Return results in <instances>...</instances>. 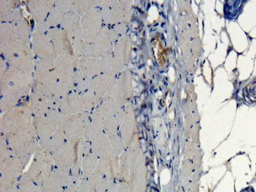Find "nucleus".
Segmentation results:
<instances>
[{"mask_svg":"<svg viewBox=\"0 0 256 192\" xmlns=\"http://www.w3.org/2000/svg\"><path fill=\"white\" fill-rule=\"evenodd\" d=\"M34 136L30 128H26L14 132L8 139V147L13 150L16 156L22 160L24 166L30 161L40 146Z\"/></svg>","mask_w":256,"mask_h":192,"instance_id":"obj_1","label":"nucleus"},{"mask_svg":"<svg viewBox=\"0 0 256 192\" xmlns=\"http://www.w3.org/2000/svg\"><path fill=\"white\" fill-rule=\"evenodd\" d=\"M25 166L22 160L16 156L14 152L8 147L6 154L0 157V173L1 176L20 178L24 174Z\"/></svg>","mask_w":256,"mask_h":192,"instance_id":"obj_2","label":"nucleus"},{"mask_svg":"<svg viewBox=\"0 0 256 192\" xmlns=\"http://www.w3.org/2000/svg\"><path fill=\"white\" fill-rule=\"evenodd\" d=\"M52 156L54 168L70 169L77 160L76 142H66Z\"/></svg>","mask_w":256,"mask_h":192,"instance_id":"obj_3","label":"nucleus"},{"mask_svg":"<svg viewBox=\"0 0 256 192\" xmlns=\"http://www.w3.org/2000/svg\"><path fill=\"white\" fill-rule=\"evenodd\" d=\"M34 162L46 180L52 174L54 169V159L52 154L46 148L38 146L33 156Z\"/></svg>","mask_w":256,"mask_h":192,"instance_id":"obj_4","label":"nucleus"},{"mask_svg":"<svg viewBox=\"0 0 256 192\" xmlns=\"http://www.w3.org/2000/svg\"><path fill=\"white\" fill-rule=\"evenodd\" d=\"M105 178L116 180L120 177V168L118 156L102 158L98 162L97 168Z\"/></svg>","mask_w":256,"mask_h":192,"instance_id":"obj_5","label":"nucleus"},{"mask_svg":"<svg viewBox=\"0 0 256 192\" xmlns=\"http://www.w3.org/2000/svg\"><path fill=\"white\" fill-rule=\"evenodd\" d=\"M92 152L99 158L114 156L110 141L102 132H98L91 142Z\"/></svg>","mask_w":256,"mask_h":192,"instance_id":"obj_6","label":"nucleus"},{"mask_svg":"<svg viewBox=\"0 0 256 192\" xmlns=\"http://www.w3.org/2000/svg\"><path fill=\"white\" fill-rule=\"evenodd\" d=\"M100 158L92 152L86 155L82 160L81 176L82 179H88V176L97 168Z\"/></svg>","mask_w":256,"mask_h":192,"instance_id":"obj_7","label":"nucleus"},{"mask_svg":"<svg viewBox=\"0 0 256 192\" xmlns=\"http://www.w3.org/2000/svg\"><path fill=\"white\" fill-rule=\"evenodd\" d=\"M18 187L20 192H41L40 186L31 179L27 172L20 176Z\"/></svg>","mask_w":256,"mask_h":192,"instance_id":"obj_8","label":"nucleus"},{"mask_svg":"<svg viewBox=\"0 0 256 192\" xmlns=\"http://www.w3.org/2000/svg\"><path fill=\"white\" fill-rule=\"evenodd\" d=\"M52 175L62 188H65L70 186V169L54 168Z\"/></svg>","mask_w":256,"mask_h":192,"instance_id":"obj_9","label":"nucleus"},{"mask_svg":"<svg viewBox=\"0 0 256 192\" xmlns=\"http://www.w3.org/2000/svg\"><path fill=\"white\" fill-rule=\"evenodd\" d=\"M68 140H66V137L62 134L60 132H56V134L52 136L48 141L46 144L44 148H47L48 150L54 154L57 150H58ZM43 147V146H42Z\"/></svg>","mask_w":256,"mask_h":192,"instance_id":"obj_10","label":"nucleus"},{"mask_svg":"<svg viewBox=\"0 0 256 192\" xmlns=\"http://www.w3.org/2000/svg\"><path fill=\"white\" fill-rule=\"evenodd\" d=\"M40 189L41 192H64V188L59 186L52 174L41 185Z\"/></svg>","mask_w":256,"mask_h":192,"instance_id":"obj_11","label":"nucleus"},{"mask_svg":"<svg viewBox=\"0 0 256 192\" xmlns=\"http://www.w3.org/2000/svg\"><path fill=\"white\" fill-rule=\"evenodd\" d=\"M104 176L97 168L88 176V182L91 192H95L96 187L104 179Z\"/></svg>","mask_w":256,"mask_h":192,"instance_id":"obj_12","label":"nucleus"},{"mask_svg":"<svg viewBox=\"0 0 256 192\" xmlns=\"http://www.w3.org/2000/svg\"><path fill=\"white\" fill-rule=\"evenodd\" d=\"M18 182H19V178L0 176V192L18 186Z\"/></svg>","mask_w":256,"mask_h":192,"instance_id":"obj_13","label":"nucleus"},{"mask_svg":"<svg viewBox=\"0 0 256 192\" xmlns=\"http://www.w3.org/2000/svg\"><path fill=\"white\" fill-rule=\"evenodd\" d=\"M244 95L249 100L256 102V80H252L244 88Z\"/></svg>","mask_w":256,"mask_h":192,"instance_id":"obj_14","label":"nucleus"},{"mask_svg":"<svg viewBox=\"0 0 256 192\" xmlns=\"http://www.w3.org/2000/svg\"><path fill=\"white\" fill-rule=\"evenodd\" d=\"M115 182H116L115 180L104 178L96 187V192H106Z\"/></svg>","mask_w":256,"mask_h":192,"instance_id":"obj_15","label":"nucleus"},{"mask_svg":"<svg viewBox=\"0 0 256 192\" xmlns=\"http://www.w3.org/2000/svg\"><path fill=\"white\" fill-rule=\"evenodd\" d=\"M110 143L112 148H113L114 154L116 156H120V154L122 152V148L120 146V142H118V138L114 136H110Z\"/></svg>","mask_w":256,"mask_h":192,"instance_id":"obj_16","label":"nucleus"},{"mask_svg":"<svg viewBox=\"0 0 256 192\" xmlns=\"http://www.w3.org/2000/svg\"><path fill=\"white\" fill-rule=\"evenodd\" d=\"M81 171L82 160L77 159L72 168H70V176L73 177L82 178Z\"/></svg>","mask_w":256,"mask_h":192,"instance_id":"obj_17","label":"nucleus"},{"mask_svg":"<svg viewBox=\"0 0 256 192\" xmlns=\"http://www.w3.org/2000/svg\"><path fill=\"white\" fill-rule=\"evenodd\" d=\"M79 192H91L88 184V180L82 179L81 184H80L79 188Z\"/></svg>","mask_w":256,"mask_h":192,"instance_id":"obj_18","label":"nucleus"},{"mask_svg":"<svg viewBox=\"0 0 256 192\" xmlns=\"http://www.w3.org/2000/svg\"><path fill=\"white\" fill-rule=\"evenodd\" d=\"M118 182H115L112 185L110 188L106 192H118Z\"/></svg>","mask_w":256,"mask_h":192,"instance_id":"obj_19","label":"nucleus"},{"mask_svg":"<svg viewBox=\"0 0 256 192\" xmlns=\"http://www.w3.org/2000/svg\"><path fill=\"white\" fill-rule=\"evenodd\" d=\"M64 192H79L78 188H74V187L68 186L64 188Z\"/></svg>","mask_w":256,"mask_h":192,"instance_id":"obj_20","label":"nucleus"},{"mask_svg":"<svg viewBox=\"0 0 256 192\" xmlns=\"http://www.w3.org/2000/svg\"><path fill=\"white\" fill-rule=\"evenodd\" d=\"M0 192H20L19 187L18 186L12 187V188Z\"/></svg>","mask_w":256,"mask_h":192,"instance_id":"obj_21","label":"nucleus"},{"mask_svg":"<svg viewBox=\"0 0 256 192\" xmlns=\"http://www.w3.org/2000/svg\"><path fill=\"white\" fill-rule=\"evenodd\" d=\"M241 192H255L254 190L252 188V187H248L246 189H244V190H242Z\"/></svg>","mask_w":256,"mask_h":192,"instance_id":"obj_22","label":"nucleus"}]
</instances>
